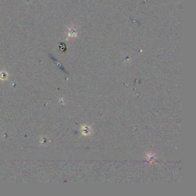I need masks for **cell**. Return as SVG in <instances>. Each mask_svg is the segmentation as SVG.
Returning a JSON list of instances; mask_svg holds the SVG:
<instances>
[{
	"mask_svg": "<svg viewBox=\"0 0 196 196\" xmlns=\"http://www.w3.org/2000/svg\"><path fill=\"white\" fill-rule=\"evenodd\" d=\"M90 128H89V127H85V128H84V130H83V132H84L85 133V135H87V134H89L90 133Z\"/></svg>",
	"mask_w": 196,
	"mask_h": 196,
	"instance_id": "obj_1",
	"label": "cell"
}]
</instances>
